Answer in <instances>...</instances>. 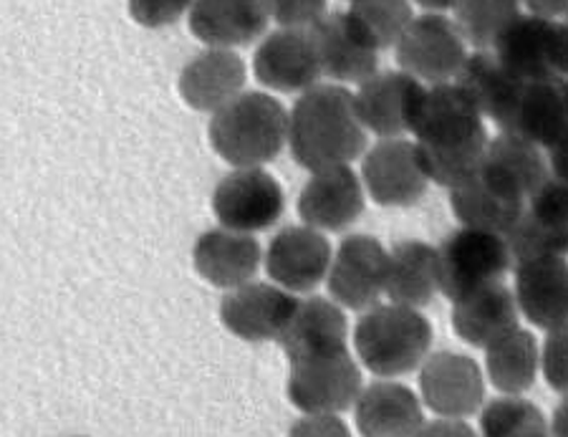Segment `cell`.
Masks as SVG:
<instances>
[{
	"label": "cell",
	"instance_id": "1",
	"mask_svg": "<svg viewBox=\"0 0 568 437\" xmlns=\"http://www.w3.org/2000/svg\"><path fill=\"white\" fill-rule=\"evenodd\" d=\"M412 134L427 180L447 190L478 175L490 142L485 116L455 81L425 89Z\"/></svg>",
	"mask_w": 568,
	"mask_h": 437
},
{
	"label": "cell",
	"instance_id": "2",
	"mask_svg": "<svg viewBox=\"0 0 568 437\" xmlns=\"http://www.w3.org/2000/svg\"><path fill=\"white\" fill-rule=\"evenodd\" d=\"M366 136L354 91L334 81L306 89L288 109V152L308 172L352 165L366 152Z\"/></svg>",
	"mask_w": 568,
	"mask_h": 437
},
{
	"label": "cell",
	"instance_id": "3",
	"mask_svg": "<svg viewBox=\"0 0 568 437\" xmlns=\"http://www.w3.org/2000/svg\"><path fill=\"white\" fill-rule=\"evenodd\" d=\"M207 142L231 167H265L288 148V109L268 91H243L210 114Z\"/></svg>",
	"mask_w": 568,
	"mask_h": 437
},
{
	"label": "cell",
	"instance_id": "4",
	"mask_svg": "<svg viewBox=\"0 0 568 437\" xmlns=\"http://www.w3.org/2000/svg\"><path fill=\"white\" fill-rule=\"evenodd\" d=\"M433 339V324L419 308L394 302L366 308L354 326L356 357L366 372L382 379L409 375L423 367Z\"/></svg>",
	"mask_w": 568,
	"mask_h": 437
},
{
	"label": "cell",
	"instance_id": "5",
	"mask_svg": "<svg viewBox=\"0 0 568 437\" xmlns=\"http://www.w3.org/2000/svg\"><path fill=\"white\" fill-rule=\"evenodd\" d=\"M439 253V294L460 302L467 294L503 281L516 266L506 235L460 225L437 245Z\"/></svg>",
	"mask_w": 568,
	"mask_h": 437
},
{
	"label": "cell",
	"instance_id": "6",
	"mask_svg": "<svg viewBox=\"0 0 568 437\" xmlns=\"http://www.w3.org/2000/svg\"><path fill=\"white\" fill-rule=\"evenodd\" d=\"M493 53L526 84L568 79V21L518 13L498 35Z\"/></svg>",
	"mask_w": 568,
	"mask_h": 437
},
{
	"label": "cell",
	"instance_id": "7",
	"mask_svg": "<svg viewBox=\"0 0 568 437\" xmlns=\"http://www.w3.org/2000/svg\"><path fill=\"white\" fill-rule=\"evenodd\" d=\"M362 369L349 349L291 362L286 395L304 415H338L362 395Z\"/></svg>",
	"mask_w": 568,
	"mask_h": 437
},
{
	"label": "cell",
	"instance_id": "8",
	"mask_svg": "<svg viewBox=\"0 0 568 437\" xmlns=\"http://www.w3.org/2000/svg\"><path fill=\"white\" fill-rule=\"evenodd\" d=\"M467 57L470 53H467L463 33L445 13L425 11L423 16H415L394 45V59L399 69L427 87L455 81Z\"/></svg>",
	"mask_w": 568,
	"mask_h": 437
},
{
	"label": "cell",
	"instance_id": "9",
	"mask_svg": "<svg viewBox=\"0 0 568 437\" xmlns=\"http://www.w3.org/2000/svg\"><path fill=\"white\" fill-rule=\"evenodd\" d=\"M210 207L217 225L255 235L281 221L286 195L265 167H233L217 180Z\"/></svg>",
	"mask_w": 568,
	"mask_h": 437
},
{
	"label": "cell",
	"instance_id": "10",
	"mask_svg": "<svg viewBox=\"0 0 568 437\" xmlns=\"http://www.w3.org/2000/svg\"><path fill=\"white\" fill-rule=\"evenodd\" d=\"M389 248L369 233H354L336 245L326 276L328 298L349 312L377 306L387 286Z\"/></svg>",
	"mask_w": 568,
	"mask_h": 437
},
{
	"label": "cell",
	"instance_id": "11",
	"mask_svg": "<svg viewBox=\"0 0 568 437\" xmlns=\"http://www.w3.org/2000/svg\"><path fill=\"white\" fill-rule=\"evenodd\" d=\"M359 177L369 200L379 207H409L423 200L429 180L417 144L407 136H384L362 154Z\"/></svg>",
	"mask_w": 568,
	"mask_h": 437
},
{
	"label": "cell",
	"instance_id": "12",
	"mask_svg": "<svg viewBox=\"0 0 568 437\" xmlns=\"http://www.w3.org/2000/svg\"><path fill=\"white\" fill-rule=\"evenodd\" d=\"M334 248L326 233L306 223L288 225L273 235L265 245L263 268L265 276L291 294H311L328 276Z\"/></svg>",
	"mask_w": 568,
	"mask_h": 437
},
{
	"label": "cell",
	"instance_id": "13",
	"mask_svg": "<svg viewBox=\"0 0 568 437\" xmlns=\"http://www.w3.org/2000/svg\"><path fill=\"white\" fill-rule=\"evenodd\" d=\"M298 296L273 281L253 278L248 284L225 291L220 302V322L237 339L261 344L278 342L288 318L296 312Z\"/></svg>",
	"mask_w": 568,
	"mask_h": 437
},
{
	"label": "cell",
	"instance_id": "14",
	"mask_svg": "<svg viewBox=\"0 0 568 437\" xmlns=\"http://www.w3.org/2000/svg\"><path fill=\"white\" fill-rule=\"evenodd\" d=\"M253 74L265 91L304 94L321 84V63L314 35L308 29L268 31L255 45Z\"/></svg>",
	"mask_w": 568,
	"mask_h": 437
},
{
	"label": "cell",
	"instance_id": "15",
	"mask_svg": "<svg viewBox=\"0 0 568 437\" xmlns=\"http://www.w3.org/2000/svg\"><path fill=\"white\" fill-rule=\"evenodd\" d=\"M423 405L437 417L465 420L485 405V377L480 364L460 352H435L419 367Z\"/></svg>",
	"mask_w": 568,
	"mask_h": 437
},
{
	"label": "cell",
	"instance_id": "16",
	"mask_svg": "<svg viewBox=\"0 0 568 437\" xmlns=\"http://www.w3.org/2000/svg\"><path fill=\"white\" fill-rule=\"evenodd\" d=\"M366 205V190L352 165L314 170L298 193L296 211L306 225L321 233H342L352 227Z\"/></svg>",
	"mask_w": 568,
	"mask_h": 437
},
{
	"label": "cell",
	"instance_id": "17",
	"mask_svg": "<svg viewBox=\"0 0 568 437\" xmlns=\"http://www.w3.org/2000/svg\"><path fill=\"white\" fill-rule=\"evenodd\" d=\"M427 84L409 77L407 71H377L354 91V106L366 132L379 136L412 134L419 99Z\"/></svg>",
	"mask_w": 568,
	"mask_h": 437
},
{
	"label": "cell",
	"instance_id": "18",
	"mask_svg": "<svg viewBox=\"0 0 568 437\" xmlns=\"http://www.w3.org/2000/svg\"><path fill=\"white\" fill-rule=\"evenodd\" d=\"M263 253V245L253 233L215 225L195 238L192 266L205 284L220 291H233L258 276Z\"/></svg>",
	"mask_w": 568,
	"mask_h": 437
},
{
	"label": "cell",
	"instance_id": "19",
	"mask_svg": "<svg viewBox=\"0 0 568 437\" xmlns=\"http://www.w3.org/2000/svg\"><path fill=\"white\" fill-rule=\"evenodd\" d=\"M248 67L235 49H210L195 53L178 77V94L192 112L215 114L245 91Z\"/></svg>",
	"mask_w": 568,
	"mask_h": 437
},
{
	"label": "cell",
	"instance_id": "20",
	"mask_svg": "<svg viewBox=\"0 0 568 437\" xmlns=\"http://www.w3.org/2000/svg\"><path fill=\"white\" fill-rule=\"evenodd\" d=\"M265 0H192L187 26L195 39L210 49H241L268 33Z\"/></svg>",
	"mask_w": 568,
	"mask_h": 437
},
{
	"label": "cell",
	"instance_id": "21",
	"mask_svg": "<svg viewBox=\"0 0 568 437\" xmlns=\"http://www.w3.org/2000/svg\"><path fill=\"white\" fill-rule=\"evenodd\" d=\"M513 276L520 316L544 332L568 324V258L520 261L513 266Z\"/></svg>",
	"mask_w": 568,
	"mask_h": 437
},
{
	"label": "cell",
	"instance_id": "22",
	"mask_svg": "<svg viewBox=\"0 0 568 437\" xmlns=\"http://www.w3.org/2000/svg\"><path fill=\"white\" fill-rule=\"evenodd\" d=\"M346 342H349V324L344 308L326 296L298 298L296 312L278 336V347L288 362L349 349Z\"/></svg>",
	"mask_w": 568,
	"mask_h": 437
},
{
	"label": "cell",
	"instance_id": "23",
	"mask_svg": "<svg viewBox=\"0 0 568 437\" xmlns=\"http://www.w3.org/2000/svg\"><path fill=\"white\" fill-rule=\"evenodd\" d=\"M500 132H510L551 152L568 134V79L528 81Z\"/></svg>",
	"mask_w": 568,
	"mask_h": 437
},
{
	"label": "cell",
	"instance_id": "24",
	"mask_svg": "<svg viewBox=\"0 0 568 437\" xmlns=\"http://www.w3.org/2000/svg\"><path fill=\"white\" fill-rule=\"evenodd\" d=\"M548 172L551 167H548L544 150L524 136L500 132L488 142L478 175L500 195L528 203V197L546 180Z\"/></svg>",
	"mask_w": 568,
	"mask_h": 437
},
{
	"label": "cell",
	"instance_id": "25",
	"mask_svg": "<svg viewBox=\"0 0 568 437\" xmlns=\"http://www.w3.org/2000/svg\"><path fill=\"white\" fill-rule=\"evenodd\" d=\"M354 423L362 437H415L425 425L423 399L402 382L377 379L356 397Z\"/></svg>",
	"mask_w": 568,
	"mask_h": 437
},
{
	"label": "cell",
	"instance_id": "26",
	"mask_svg": "<svg viewBox=\"0 0 568 437\" xmlns=\"http://www.w3.org/2000/svg\"><path fill=\"white\" fill-rule=\"evenodd\" d=\"M308 31L316 43L321 74L334 84L359 87L362 81L379 71V51L356 39L344 11L326 13Z\"/></svg>",
	"mask_w": 568,
	"mask_h": 437
},
{
	"label": "cell",
	"instance_id": "27",
	"mask_svg": "<svg viewBox=\"0 0 568 437\" xmlns=\"http://www.w3.org/2000/svg\"><path fill=\"white\" fill-rule=\"evenodd\" d=\"M518 318L516 294L503 281L473 291L453 304V329L475 349H485L498 336L516 329Z\"/></svg>",
	"mask_w": 568,
	"mask_h": 437
},
{
	"label": "cell",
	"instance_id": "28",
	"mask_svg": "<svg viewBox=\"0 0 568 437\" xmlns=\"http://www.w3.org/2000/svg\"><path fill=\"white\" fill-rule=\"evenodd\" d=\"M439 294V253L437 245L417 238L397 241L389 248L387 286L384 296L394 304L423 308Z\"/></svg>",
	"mask_w": 568,
	"mask_h": 437
},
{
	"label": "cell",
	"instance_id": "29",
	"mask_svg": "<svg viewBox=\"0 0 568 437\" xmlns=\"http://www.w3.org/2000/svg\"><path fill=\"white\" fill-rule=\"evenodd\" d=\"M455 84L470 96V102L485 120L496 122L503 130L526 81L513 77L493 51H475L463 63Z\"/></svg>",
	"mask_w": 568,
	"mask_h": 437
},
{
	"label": "cell",
	"instance_id": "30",
	"mask_svg": "<svg viewBox=\"0 0 568 437\" xmlns=\"http://www.w3.org/2000/svg\"><path fill=\"white\" fill-rule=\"evenodd\" d=\"M540 349L528 329H510L485 347V372L490 385L503 395H524L536 385Z\"/></svg>",
	"mask_w": 568,
	"mask_h": 437
},
{
	"label": "cell",
	"instance_id": "31",
	"mask_svg": "<svg viewBox=\"0 0 568 437\" xmlns=\"http://www.w3.org/2000/svg\"><path fill=\"white\" fill-rule=\"evenodd\" d=\"M450 211L460 225L508 235L520 213L526 211V203L500 195L480 175H475L450 190Z\"/></svg>",
	"mask_w": 568,
	"mask_h": 437
},
{
	"label": "cell",
	"instance_id": "32",
	"mask_svg": "<svg viewBox=\"0 0 568 437\" xmlns=\"http://www.w3.org/2000/svg\"><path fill=\"white\" fill-rule=\"evenodd\" d=\"M356 39L374 51L394 49L412 23V0H349L344 11Z\"/></svg>",
	"mask_w": 568,
	"mask_h": 437
},
{
	"label": "cell",
	"instance_id": "33",
	"mask_svg": "<svg viewBox=\"0 0 568 437\" xmlns=\"http://www.w3.org/2000/svg\"><path fill=\"white\" fill-rule=\"evenodd\" d=\"M480 437H554L551 425L530 399L503 395L480 409Z\"/></svg>",
	"mask_w": 568,
	"mask_h": 437
},
{
	"label": "cell",
	"instance_id": "34",
	"mask_svg": "<svg viewBox=\"0 0 568 437\" xmlns=\"http://www.w3.org/2000/svg\"><path fill=\"white\" fill-rule=\"evenodd\" d=\"M518 13V0H460L453 11V21L470 49L493 51L503 29Z\"/></svg>",
	"mask_w": 568,
	"mask_h": 437
},
{
	"label": "cell",
	"instance_id": "35",
	"mask_svg": "<svg viewBox=\"0 0 568 437\" xmlns=\"http://www.w3.org/2000/svg\"><path fill=\"white\" fill-rule=\"evenodd\" d=\"M506 241L513 253V263L548 256H568V225L540 221L528 207L520 213L516 225L510 227Z\"/></svg>",
	"mask_w": 568,
	"mask_h": 437
},
{
	"label": "cell",
	"instance_id": "36",
	"mask_svg": "<svg viewBox=\"0 0 568 437\" xmlns=\"http://www.w3.org/2000/svg\"><path fill=\"white\" fill-rule=\"evenodd\" d=\"M526 207L534 215H538L540 221L568 225V180L548 172L546 180L528 197Z\"/></svg>",
	"mask_w": 568,
	"mask_h": 437
},
{
	"label": "cell",
	"instance_id": "37",
	"mask_svg": "<svg viewBox=\"0 0 568 437\" xmlns=\"http://www.w3.org/2000/svg\"><path fill=\"white\" fill-rule=\"evenodd\" d=\"M192 0H126L130 18L146 31L170 29L187 18Z\"/></svg>",
	"mask_w": 568,
	"mask_h": 437
},
{
	"label": "cell",
	"instance_id": "38",
	"mask_svg": "<svg viewBox=\"0 0 568 437\" xmlns=\"http://www.w3.org/2000/svg\"><path fill=\"white\" fill-rule=\"evenodd\" d=\"M540 372L548 387L556 393H568V324L546 332V342L540 347Z\"/></svg>",
	"mask_w": 568,
	"mask_h": 437
},
{
	"label": "cell",
	"instance_id": "39",
	"mask_svg": "<svg viewBox=\"0 0 568 437\" xmlns=\"http://www.w3.org/2000/svg\"><path fill=\"white\" fill-rule=\"evenodd\" d=\"M328 0H265L271 21L278 29H311L324 18Z\"/></svg>",
	"mask_w": 568,
	"mask_h": 437
},
{
	"label": "cell",
	"instance_id": "40",
	"mask_svg": "<svg viewBox=\"0 0 568 437\" xmlns=\"http://www.w3.org/2000/svg\"><path fill=\"white\" fill-rule=\"evenodd\" d=\"M288 437H352V430L338 415H304L291 425Z\"/></svg>",
	"mask_w": 568,
	"mask_h": 437
},
{
	"label": "cell",
	"instance_id": "41",
	"mask_svg": "<svg viewBox=\"0 0 568 437\" xmlns=\"http://www.w3.org/2000/svg\"><path fill=\"white\" fill-rule=\"evenodd\" d=\"M415 437H480L465 420H455V417H437L433 423H425L419 427Z\"/></svg>",
	"mask_w": 568,
	"mask_h": 437
},
{
	"label": "cell",
	"instance_id": "42",
	"mask_svg": "<svg viewBox=\"0 0 568 437\" xmlns=\"http://www.w3.org/2000/svg\"><path fill=\"white\" fill-rule=\"evenodd\" d=\"M551 435L554 437H568V393L564 395L561 403H558L556 409H554Z\"/></svg>",
	"mask_w": 568,
	"mask_h": 437
},
{
	"label": "cell",
	"instance_id": "43",
	"mask_svg": "<svg viewBox=\"0 0 568 437\" xmlns=\"http://www.w3.org/2000/svg\"><path fill=\"white\" fill-rule=\"evenodd\" d=\"M412 3H417L427 13H447L455 11L460 6V0H412Z\"/></svg>",
	"mask_w": 568,
	"mask_h": 437
},
{
	"label": "cell",
	"instance_id": "44",
	"mask_svg": "<svg viewBox=\"0 0 568 437\" xmlns=\"http://www.w3.org/2000/svg\"><path fill=\"white\" fill-rule=\"evenodd\" d=\"M566 21H568V16H566Z\"/></svg>",
	"mask_w": 568,
	"mask_h": 437
},
{
	"label": "cell",
	"instance_id": "45",
	"mask_svg": "<svg viewBox=\"0 0 568 437\" xmlns=\"http://www.w3.org/2000/svg\"><path fill=\"white\" fill-rule=\"evenodd\" d=\"M518 3H520V0H518Z\"/></svg>",
	"mask_w": 568,
	"mask_h": 437
}]
</instances>
